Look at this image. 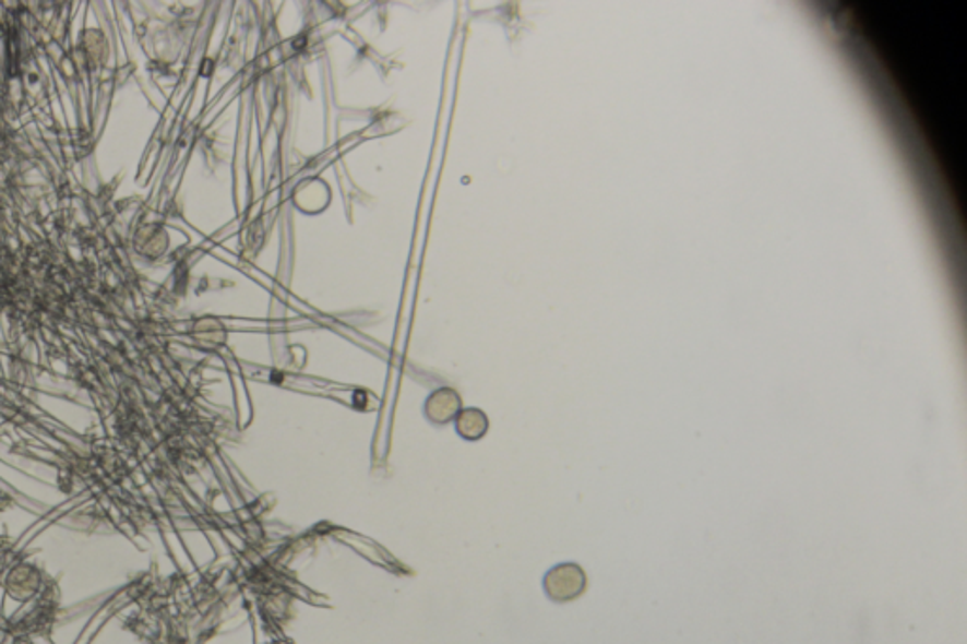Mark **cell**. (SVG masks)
Wrapping results in <instances>:
<instances>
[{
	"label": "cell",
	"mask_w": 967,
	"mask_h": 644,
	"mask_svg": "<svg viewBox=\"0 0 967 644\" xmlns=\"http://www.w3.org/2000/svg\"><path fill=\"white\" fill-rule=\"evenodd\" d=\"M584 584H586L584 573L576 565H563L548 576V592L560 601L578 596L584 589Z\"/></svg>",
	"instance_id": "cell-1"
}]
</instances>
